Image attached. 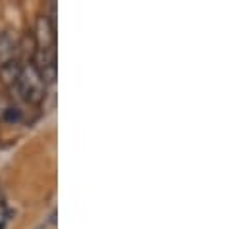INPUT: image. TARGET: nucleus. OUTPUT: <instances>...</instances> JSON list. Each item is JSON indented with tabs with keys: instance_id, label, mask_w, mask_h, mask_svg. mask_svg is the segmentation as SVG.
I'll use <instances>...</instances> for the list:
<instances>
[{
	"instance_id": "f257e3e1",
	"label": "nucleus",
	"mask_w": 249,
	"mask_h": 229,
	"mask_svg": "<svg viewBox=\"0 0 249 229\" xmlns=\"http://www.w3.org/2000/svg\"><path fill=\"white\" fill-rule=\"evenodd\" d=\"M18 95L31 106H39L47 97V83L43 81L39 69L35 67L33 60L19 64V75L16 81Z\"/></svg>"
},
{
	"instance_id": "f03ea898",
	"label": "nucleus",
	"mask_w": 249,
	"mask_h": 229,
	"mask_svg": "<svg viewBox=\"0 0 249 229\" xmlns=\"http://www.w3.org/2000/svg\"><path fill=\"white\" fill-rule=\"evenodd\" d=\"M19 62V41L12 31L0 33V67Z\"/></svg>"
},
{
	"instance_id": "7ed1b4c3",
	"label": "nucleus",
	"mask_w": 249,
	"mask_h": 229,
	"mask_svg": "<svg viewBox=\"0 0 249 229\" xmlns=\"http://www.w3.org/2000/svg\"><path fill=\"white\" fill-rule=\"evenodd\" d=\"M4 119H6V121H10V123L19 121V119H21V112H19L18 108H8V110L4 112Z\"/></svg>"
},
{
	"instance_id": "20e7f679",
	"label": "nucleus",
	"mask_w": 249,
	"mask_h": 229,
	"mask_svg": "<svg viewBox=\"0 0 249 229\" xmlns=\"http://www.w3.org/2000/svg\"><path fill=\"white\" fill-rule=\"evenodd\" d=\"M0 229H4V224H0Z\"/></svg>"
}]
</instances>
